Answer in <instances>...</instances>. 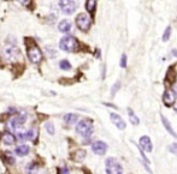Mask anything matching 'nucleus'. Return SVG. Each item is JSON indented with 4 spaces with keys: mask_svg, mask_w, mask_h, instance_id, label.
<instances>
[{
    "mask_svg": "<svg viewBox=\"0 0 177 174\" xmlns=\"http://www.w3.org/2000/svg\"><path fill=\"white\" fill-rule=\"evenodd\" d=\"M59 48H60L62 51L64 52H76L77 48H78V41L76 40V37L74 36H64L60 38V41H59Z\"/></svg>",
    "mask_w": 177,
    "mask_h": 174,
    "instance_id": "1",
    "label": "nucleus"
},
{
    "mask_svg": "<svg viewBox=\"0 0 177 174\" xmlns=\"http://www.w3.org/2000/svg\"><path fill=\"white\" fill-rule=\"evenodd\" d=\"M106 174H123V167L114 157H109L105 162Z\"/></svg>",
    "mask_w": 177,
    "mask_h": 174,
    "instance_id": "2",
    "label": "nucleus"
},
{
    "mask_svg": "<svg viewBox=\"0 0 177 174\" xmlns=\"http://www.w3.org/2000/svg\"><path fill=\"white\" fill-rule=\"evenodd\" d=\"M27 54H28V58L33 64H39L41 60H42V52L41 49L39 48L35 43H32L28 46V49H27Z\"/></svg>",
    "mask_w": 177,
    "mask_h": 174,
    "instance_id": "3",
    "label": "nucleus"
},
{
    "mask_svg": "<svg viewBox=\"0 0 177 174\" xmlns=\"http://www.w3.org/2000/svg\"><path fill=\"white\" fill-rule=\"evenodd\" d=\"M76 132L82 137H89L93 133V124L89 120H81L76 125Z\"/></svg>",
    "mask_w": 177,
    "mask_h": 174,
    "instance_id": "4",
    "label": "nucleus"
},
{
    "mask_svg": "<svg viewBox=\"0 0 177 174\" xmlns=\"http://www.w3.org/2000/svg\"><path fill=\"white\" fill-rule=\"evenodd\" d=\"M76 25H77V28L80 29L81 31L87 33L91 29L92 19L87 13H80V15H77V17H76Z\"/></svg>",
    "mask_w": 177,
    "mask_h": 174,
    "instance_id": "5",
    "label": "nucleus"
},
{
    "mask_svg": "<svg viewBox=\"0 0 177 174\" xmlns=\"http://www.w3.org/2000/svg\"><path fill=\"white\" fill-rule=\"evenodd\" d=\"M59 6L66 15H72L78 6V0H59Z\"/></svg>",
    "mask_w": 177,
    "mask_h": 174,
    "instance_id": "6",
    "label": "nucleus"
},
{
    "mask_svg": "<svg viewBox=\"0 0 177 174\" xmlns=\"http://www.w3.org/2000/svg\"><path fill=\"white\" fill-rule=\"evenodd\" d=\"M4 55L8 61H16L19 56V49L15 43H7L4 48Z\"/></svg>",
    "mask_w": 177,
    "mask_h": 174,
    "instance_id": "7",
    "label": "nucleus"
},
{
    "mask_svg": "<svg viewBox=\"0 0 177 174\" xmlns=\"http://www.w3.org/2000/svg\"><path fill=\"white\" fill-rule=\"evenodd\" d=\"M110 119H111L112 124L114 125V126H116L118 130H124V129H125L126 124H125V121L123 120V118L121 117L119 114H117V113H110Z\"/></svg>",
    "mask_w": 177,
    "mask_h": 174,
    "instance_id": "8",
    "label": "nucleus"
},
{
    "mask_svg": "<svg viewBox=\"0 0 177 174\" xmlns=\"http://www.w3.org/2000/svg\"><path fill=\"white\" fill-rule=\"evenodd\" d=\"M92 150L96 155H104L107 151V144L103 141H96L92 144Z\"/></svg>",
    "mask_w": 177,
    "mask_h": 174,
    "instance_id": "9",
    "label": "nucleus"
},
{
    "mask_svg": "<svg viewBox=\"0 0 177 174\" xmlns=\"http://www.w3.org/2000/svg\"><path fill=\"white\" fill-rule=\"evenodd\" d=\"M140 143V147L142 148V150L147 151V152H152L153 150V145H152V141L148 136H142L139 141Z\"/></svg>",
    "mask_w": 177,
    "mask_h": 174,
    "instance_id": "10",
    "label": "nucleus"
},
{
    "mask_svg": "<svg viewBox=\"0 0 177 174\" xmlns=\"http://www.w3.org/2000/svg\"><path fill=\"white\" fill-rule=\"evenodd\" d=\"M27 120V114L25 113H22V114H18L17 117H15L12 120H11V126L13 129H19L21 126H23L24 122Z\"/></svg>",
    "mask_w": 177,
    "mask_h": 174,
    "instance_id": "11",
    "label": "nucleus"
},
{
    "mask_svg": "<svg viewBox=\"0 0 177 174\" xmlns=\"http://www.w3.org/2000/svg\"><path fill=\"white\" fill-rule=\"evenodd\" d=\"M163 101H164V103H165L166 106H172V104L175 103V101H176V95H175V93H172V91H170V90H166V91L164 93V96H163Z\"/></svg>",
    "mask_w": 177,
    "mask_h": 174,
    "instance_id": "12",
    "label": "nucleus"
},
{
    "mask_svg": "<svg viewBox=\"0 0 177 174\" xmlns=\"http://www.w3.org/2000/svg\"><path fill=\"white\" fill-rule=\"evenodd\" d=\"M58 30L63 33V34H66L71 30V23L67 21V19H63V21L59 22L58 24Z\"/></svg>",
    "mask_w": 177,
    "mask_h": 174,
    "instance_id": "13",
    "label": "nucleus"
},
{
    "mask_svg": "<svg viewBox=\"0 0 177 174\" xmlns=\"http://www.w3.org/2000/svg\"><path fill=\"white\" fill-rule=\"evenodd\" d=\"M35 130H28L25 132H21V133H18V138L19 139H22V141H32L34 139L35 137Z\"/></svg>",
    "mask_w": 177,
    "mask_h": 174,
    "instance_id": "14",
    "label": "nucleus"
},
{
    "mask_svg": "<svg viewBox=\"0 0 177 174\" xmlns=\"http://www.w3.org/2000/svg\"><path fill=\"white\" fill-rule=\"evenodd\" d=\"M29 147L28 145H25V144H22V145H18V147H16V149H15V154L17 156H19V157H23V156H27L28 154H29Z\"/></svg>",
    "mask_w": 177,
    "mask_h": 174,
    "instance_id": "15",
    "label": "nucleus"
},
{
    "mask_svg": "<svg viewBox=\"0 0 177 174\" xmlns=\"http://www.w3.org/2000/svg\"><path fill=\"white\" fill-rule=\"evenodd\" d=\"M1 141H3L4 144H7V145H12V144L16 143V137L13 136L12 133L5 132L3 136H1Z\"/></svg>",
    "mask_w": 177,
    "mask_h": 174,
    "instance_id": "16",
    "label": "nucleus"
},
{
    "mask_svg": "<svg viewBox=\"0 0 177 174\" xmlns=\"http://www.w3.org/2000/svg\"><path fill=\"white\" fill-rule=\"evenodd\" d=\"M162 121H163V125H164V127L166 129V131H168V132L171 134L172 137H176V138H177V133L173 131L172 126L170 125V121H169L168 119H166V118L164 117V115H162Z\"/></svg>",
    "mask_w": 177,
    "mask_h": 174,
    "instance_id": "17",
    "label": "nucleus"
},
{
    "mask_svg": "<svg viewBox=\"0 0 177 174\" xmlns=\"http://www.w3.org/2000/svg\"><path fill=\"white\" fill-rule=\"evenodd\" d=\"M78 120V115L77 114H74V113H67L64 115V121L69 125H74L76 124Z\"/></svg>",
    "mask_w": 177,
    "mask_h": 174,
    "instance_id": "18",
    "label": "nucleus"
},
{
    "mask_svg": "<svg viewBox=\"0 0 177 174\" xmlns=\"http://www.w3.org/2000/svg\"><path fill=\"white\" fill-rule=\"evenodd\" d=\"M95 7H96V1L95 0H87L86 1V10H87V12H89V13H94L95 11Z\"/></svg>",
    "mask_w": 177,
    "mask_h": 174,
    "instance_id": "19",
    "label": "nucleus"
},
{
    "mask_svg": "<svg viewBox=\"0 0 177 174\" xmlns=\"http://www.w3.org/2000/svg\"><path fill=\"white\" fill-rule=\"evenodd\" d=\"M59 67H60V70L69 71V70H71V64L69 60L63 59V60H60V63H59Z\"/></svg>",
    "mask_w": 177,
    "mask_h": 174,
    "instance_id": "20",
    "label": "nucleus"
},
{
    "mask_svg": "<svg viewBox=\"0 0 177 174\" xmlns=\"http://www.w3.org/2000/svg\"><path fill=\"white\" fill-rule=\"evenodd\" d=\"M128 113H129V120H130V122H131L133 125H139V122H140L139 118H137L136 115L134 114V112H133L130 108H128Z\"/></svg>",
    "mask_w": 177,
    "mask_h": 174,
    "instance_id": "21",
    "label": "nucleus"
},
{
    "mask_svg": "<svg viewBox=\"0 0 177 174\" xmlns=\"http://www.w3.org/2000/svg\"><path fill=\"white\" fill-rule=\"evenodd\" d=\"M170 35H171V26L169 25L168 28L165 29V31L163 34V41L166 42V41H169V38H170Z\"/></svg>",
    "mask_w": 177,
    "mask_h": 174,
    "instance_id": "22",
    "label": "nucleus"
},
{
    "mask_svg": "<svg viewBox=\"0 0 177 174\" xmlns=\"http://www.w3.org/2000/svg\"><path fill=\"white\" fill-rule=\"evenodd\" d=\"M45 129H46V131H47L48 133L51 134V136H52V134H54V125H53L52 122H50V121L46 122V124H45Z\"/></svg>",
    "mask_w": 177,
    "mask_h": 174,
    "instance_id": "23",
    "label": "nucleus"
},
{
    "mask_svg": "<svg viewBox=\"0 0 177 174\" xmlns=\"http://www.w3.org/2000/svg\"><path fill=\"white\" fill-rule=\"evenodd\" d=\"M84 157H86V151H83V150H78V151L76 152L75 160H76V161H82Z\"/></svg>",
    "mask_w": 177,
    "mask_h": 174,
    "instance_id": "24",
    "label": "nucleus"
},
{
    "mask_svg": "<svg viewBox=\"0 0 177 174\" xmlns=\"http://www.w3.org/2000/svg\"><path fill=\"white\" fill-rule=\"evenodd\" d=\"M119 86H121V82H119V81L114 83V85L112 86V90H111V95H112V96H114L116 91H117L118 89H119Z\"/></svg>",
    "mask_w": 177,
    "mask_h": 174,
    "instance_id": "25",
    "label": "nucleus"
},
{
    "mask_svg": "<svg viewBox=\"0 0 177 174\" xmlns=\"http://www.w3.org/2000/svg\"><path fill=\"white\" fill-rule=\"evenodd\" d=\"M119 64H121V67H123V69H125V67H126V55L125 54H122Z\"/></svg>",
    "mask_w": 177,
    "mask_h": 174,
    "instance_id": "26",
    "label": "nucleus"
},
{
    "mask_svg": "<svg viewBox=\"0 0 177 174\" xmlns=\"http://www.w3.org/2000/svg\"><path fill=\"white\" fill-rule=\"evenodd\" d=\"M169 150H170L172 154H175V155H177V143L171 144V145L169 147Z\"/></svg>",
    "mask_w": 177,
    "mask_h": 174,
    "instance_id": "27",
    "label": "nucleus"
},
{
    "mask_svg": "<svg viewBox=\"0 0 177 174\" xmlns=\"http://www.w3.org/2000/svg\"><path fill=\"white\" fill-rule=\"evenodd\" d=\"M18 1H19V3H21L22 5H24V6H28L29 4H30V3H32V0H18Z\"/></svg>",
    "mask_w": 177,
    "mask_h": 174,
    "instance_id": "28",
    "label": "nucleus"
},
{
    "mask_svg": "<svg viewBox=\"0 0 177 174\" xmlns=\"http://www.w3.org/2000/svg\"><path fill=\"white\" fill-rule=\"evenodd\" d=\"M59 174H70V173H69V169L67 168H62L60 171H59Z\"/></svg>",
    "mask_w": 177,
    "mask_h": 174,
    "instance_id": "29",
    "label": "nucleus"
},
{
    "mask_svg": "<svg viewBox=\"0 0 177 174\" xmlns=\"http://www.w3.org/2000/svg\"><path fill=\"white\" fill-rule=\"evenodd\" d=\"M173 93H175V95L177 96V83H176V85H175V88H173Z\"/></svg>",
    "mask_w": 177,
    "mask_h": 174,
    "instance_id": "30",
    "label": "nucleus"
},
{
    "mask_svg": "<svg viewBox=\"0 0 177 174\" xmlns=\"http://www.w3.org/2000/svg\"><path fill=\"white\" fill-rule=\"evenodd\" d=\"M172 54H173V55H177V51H173V52H172Z\"/></svg>",
    "mask_w": 177,
    "mask_h": 174,
    "instance_id": "31",
    "label": "nucleus"
}]
</instances>
